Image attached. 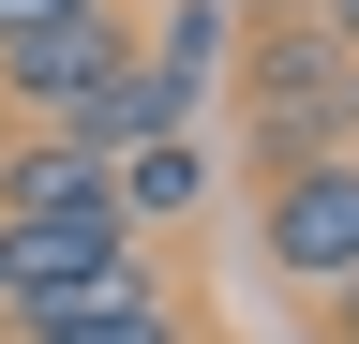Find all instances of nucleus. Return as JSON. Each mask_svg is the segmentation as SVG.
<instances>
[{
	"label": "nucleus",
	"mask_w": 359,
	"mask_h": 344,
	"mask_svg": "<svg viewBox=\"0 0 359 344\" xmlns=\"http://www.w3.org/2000/svg\"><path fill=\"white\" fill-rule=\"evenodd\" d=\"M90 15H120V0H0V60H15V46H60V30H90Z\"/></svg>",
	"instance_id": "6e6552de"
},
{
	"label": "nucleus",
	"mask_w": 359,
	"mask_h": 344,
	"mask_svg": "<svg viewBox=\"0 0 359 344\" xmlns=\"http://www.w3.org/2000/svg\"><path fill=\"white\" fill-rule=\"evenodd\" d=\"M105 195H120L135 240H150V225H195V209H210V150H195V135H150V150L105 165Z\"/></svg>",
	"instance_id": "0eeeda50"
},
{
	"label": "nucleus",
	"mask_w": 359,
	"mask_h": 344,
	"mask_svg": "<svg viewBox=\"0 0 359 344\" xmlns=\"http://www.w3.org/2000/svg\"><path fill=\"white\" fill-rule=\"evenodd\" d=\"M240 135H255L269 165H330V150H359V60H344L314 15L255 30V60H240Z\"/></svg>",
	"instance_id": "f257e3e1"
},
{
	"label": "nucleus",
	"mask_w": 359,
	"mask_h": 344,
	"mask_svg": "<svg viewBox=\"0 0 359 344\" xmlns=\"http://www.w3.org/2000/svg\"><path fill=\"white\" fill-rule=\"evenodd\" d=\"M314 30H330V46H344V60H359V0H314Z\"/></svg>",
	"instance_id": "1a4fd4ad"
},
{
	"label": "nucleus",
	"mask_w": 359,
	"mask_h": 344,
	"mask_svg": "<svg viewBox=\"0 0 359 344\" xmlns=\"http://www.w3.org/2000/svg\"><path fill=\"white\" fill-rule=\"evenodd\" d=\"M15 344H195V329H180L165 270H135V284H90V299H60V315H30Z\"/></svg>",
	"instance_id": "423d86ee"
},
{
	"label": "nucleus",
	"mask_w": 359,
	"mask_h": 344,
	"mask_svg": "<svg viewBox=\"0 0 359 344\" xmlns=\"http://www.w3.org/2000/svg\"><path fill=\"white\" fill-rule=\"evenodd\" d=\"M135 60H150V46H135V15H90V30H60V46H15V60H0V105H15V135H60V120L105 105Z\"/></svg>",
	"instance_id": "7ed1b4c3"
},
{
	"label": "nucleus",
	"mask_w": 359,
	"mask_h": 344,
	"mask_svg": "<svg viewBox=\"0 0 359 344\" xmlns=\"http://www.w3.org/2000/svg\"><path fill=\"white\" fill-rule=\"evenodd\" d=\"M150 254H135V225H0V315H60V299H90V284H135Z\"/></svg>",
	"instance_id": "20e7f679"
},
{
	"label": "nucleus",
	"mask_w": 359,
	"mask_h": 344,
	"mask_svg": "<svg viewBox=\"0 0 359 344\" xmlns=\"http://www.w3.org/2000/svg\"><path fill=\"white\" fill-rule=\"evenodd\" d=\"M255 254L285 284H359V150H330V165H269V195H255Z\"/></svg>",
	"instance_id": "f03ea898"
},
{
	"label": "nucleus",
	"mask_w": 359,
	"mask_h": 344,
	"mask_svg": "<svg viewBox=\"0 0 359 344\" xmlns=\"http://www.w3.org/2000/svg\"><path fill=\"white\" fill-rule=\"evenodd\" d=\"M0 225H120L105 150H75V135H0Z\"/></svg>",
	"instance_id": "39448f33"
}]
</instances>
